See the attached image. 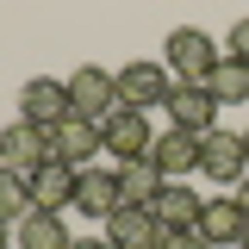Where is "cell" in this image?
I'll use <instances>...</instances> for the list:
<instances>
[{
  "label": "cell",
  "instance_id": "cell-10",
  "mask_svg": "<svg viewBox=\"0 0 249 249\" xmlns=\"http://www.w3.org/2000/svg\"><path fill=\"white\" fill-rule=\"evenodd\" d=\"M106 243L112 249H162L168 231H162L156 212H143V206H119V212L106 218Z\"/></svg>",
  "mask_w": 249,
  "mask_h": 249
},
{
  "label": "cell",
  "instance_id": "cell-15",
  "mask_svg": "<svg viewBox=\"0 0 249 249\" xmlns=\"http://www.w3.org/2000/svg\"><path fill=\"white\" fill-rule=\"evenodd\" d=\"M75 175H81V168H69V162H44V168L31 175V199H37V212H62V206H75Z\"/></svg>",
  "mask_w": 249,
  "mask_h": 249
},
{
  "label": "cell",
  "instance_id": "cell-6",
  "mask_svg": "<svg viewBox=\"0 0 249 249\" xmlns=\"http://www.w3.org/2000/svg\"><path fill=\"white\" fill-rule=\"evenodd\" d=\"M168 93H175L168 62H124V69H119V100H124V106L150 112V106H168Z\"/></svg>",
  "mask_w": 249,
  "mask_h": 249
},
{
  "label": "cell",
  "instance_id": "cell-25",
  "mask_svg": "<svg viewBox=\"0 0 249 249\" xmlns=\"http://www.w3.org/2000/svg\"><path fill=\"white\" fill-rule=\"evenodd\" d=\"M237 249H249V231H243V243H237Z\"/></svg>",
  "mask_w": 249,
  "mask_h": 249
},
{
  "label": "cell",
  "instance_id": "cell-4",
  "mask_svg": "<svg viewBox=\"0 0 249 249\" xmlns=\"http://www.w3.org/2000/svg\"><path fill=\"white\" fill-rule=\"evenodd\" d=\"M168 124L175 131H193V137H206V131H218V100L206 81H175V93H168Z\"/></svg>",
  "mask_w": 249,
  "mask_h": 249
},
{
  "label": "cell",
  "instance_id": "cell-8",
  "mask_svg": "<svg viewBox=\"0 0 249 249\" xmlns=\"http://www.w3.org/2000/svg\"><path fill=\"white\" fill-rule=\"evenodd\" d=\"M44 162H50V137H44V131H37V124H6V131H0V168H13V175H37V168H44Z\"/></svg>",
  "mask_w": 249,
  "mask_h": 249
},
{
  "label": "cell",
  "instance_id": "cell-26",
  "mask_svg": "<svg viewBox=\"0 0 249 249\" xmlns=\"http://www.w3.org/2000/svg\"><path fill=\"white\" fill-rule=\"evenodd\" d=\"M243 150H249V131H243Z\"/></svg>",
  "mask_w": 249,
  "mask_h": 249
},
{
  "label": "cell",
  "instance_id": "cell-17",
  "mask_svg": "<svg viewBox=\"0 0 249 249\" xmlns=\"http://www.w3.org/2000/svg\"><path fill=\"white\" fill-rule=\"evenodd\" d=\"M13 231H19V249H75L62 212H31V218H19Z\"/></svg>",
  "mask_w": 249,
  "mask_h": 249
},
{
  "label": "cell",
  "instance_id": "cell-14",
  "mask_svg": "<svg viewBox=\"0 0 249 249\" xmlns=\"http://www.w3.org/2000/svg\"><path fill=\"white\" fill-rule=\"evenodd\" d=\"M75 206H81L88 218H112V212L124 206V199H119V175H106V168H81V175H75Z\"/></svg>",
  "mask_w": 249,
  "mask_h": 249
},
{
  "label": "cell",
  "instance_id": "cell-18",
  "mask_svg": "<svg viewBox=\"0 0 249 249\" xmlns=\"http://www.w3.org/2000/svg\"><path fill=\"white\" fill-rule=\"evenodd\" d=\"M206 88H212V100H218V106H249V62L224 56L212 75H206Z\"/></svg>",
  "mask_w": 249,
  "mask_h": 249
},
{
  "label": "cell",
  "instance_id": "cell-7",
  "mask_svg": "<svg viewBox=\"0 0 249 249\" xmlns=\"http://www.w3.org/2000/svg\"><path fill=\"white\" fill-rule=\"evenodd\" d=\"M50 137V162H69V168H93V156L106 150L100 143V124L81 119V112H69V119L56 124V131H44Z\"/></svg>",
  "mask_w": 249,
  "mask_h": 249
},
{
  "label": "cell",
  "instance_id": "cell-13",
  "mask_svg": "<svg viewBox=\"0 0 249 249\" xmlns=\"http://www.w3.org/2000/svg\"><path fill=\"white\" fill-rule=\"evenodd\" d=\"M243 231H249V212L237 206V193H231V199H206V206H199V237H206L212 249L243 243Z\"/></svg>",
  "mask_w": 249,
  "mask_h": 249
},
{
  "label": "cell",
  "instance_id": "cell-3",
  "mask_svg": "<svg viewBox=\"0 0 249 249\" xmlns=\"http://www.w3.org/2000/svg\"><path fill=\"white\" fill-rule=\"evenodd\" d=\"M199 175L218 187H237L249 175V150H243V131H206L199 137Z\"/></svg>",
  "mask_w": 249,
  "mask_h": 249
},
{
  "label": "cell",
  "instance_id": "cell-11",
  "mask_svg": "<svg viewBox=\"0 0 249 249\" xmlns=\"http://www.w3.org/2000/svg\"><path fill=\"white\" fill-rule=\"evenodd\" d=\"M150 162L162 168V181H187V175L199 168V137H193V131H175V124H168V131H162V137L150 143Z\"/></svg>",
  "mask_w": 249,
  "mask_h": 249
},
{
  "label": "cell",
  "instance_id": "cell-21",
  "mask_svg": "<svg viewBox=\"0 0 249 249\" xmlns=\"http://www.w3.org/2000/svg\"><path fill=\"white\" fill-rule=\"evenodd\" d=\"M162 249H212V243H206L199 231H175V237H168V243H162Z\"/></svg>",
  "mask_w": 249,
  "mask_h": 249
},
{
  "label": "cell",
  "instance_id": "cell-9",
  "mask_svg": "<svg viewBox=\"0 0 249 249\" xmlns=\"http://www.w3.org/2000/svg\"><path fill=\"white\" fill-rule=\"evenodd\" d=\"M100 143H106V150L119 156V162H143V156H150V119H143V112H137V106H119V112H112V119L100 124Z\"/></svg>",
  "mask_w": 249,
  "mask_h": 249
},
{
  "label": "cell",
  "instance_id": "cell-5",
  "mask_svg": "<svg viewBox=\"0 0 249 249\" xmlns=\"http://www.w3.org/2000/svg\"><path fill=\"white\" fill-rule=\"evenodd\" d=\"M75 106H69V81H50V75H31L19 88V119L37 124V131H56Z\"/></svg>",
  "mask_w": 249,
  "mask_h": 249
},
{
  "label": "cell",
  "instance_id": "cell-22",
  "mask_svg": "<svg viewBox=\"0 0 249 249\" xmlns=\"http://www.w3.org/2000/svg\"><path fill=\"white\" fill-rule=\"evenodd\" d=\"M75 249H112L106 237H75Z\"/></svg>",
  "mask_w": 249,
  "mask_h": 249
},
{
  "label": "cell",
  "instance_id": "cell-20",
  "mask_svg": "<svg viewBox=\"0 0 249 249\" xmlns=\"http://www.w3.org/2000/svg\"><path fill=\"white\" fill-rule=\"evenodd\" d=\"M224 56L249 62V19H237V25H231V37H224Z\"/></svg>",
  "mask_w": 249,
  "mask_h": 249
},
{
  "label": "cell",
  "instance_id": "cell-12",
  "mask_svg": "<svg viewBox=\"0 0 249 249\" xmlns=\"http://www.w3.org/2000/svg\"><path fill=\"white\" fill-rule=\"evenodd\" d=\"M199 206H206V199H199L187 181H162V193H156L150 212H156V224L175 237V231H199Z\"/></svg>",
  "mask_w": 249,
  "mask_h": 249
},
{
  "label": "cell",
  "instance_id": "cell-2",
  "mask_svg": "<svg viewBox=\"0 0 249 249\" xmlns=\"http://www.w3.org/2000/svg\"><path fill=\"white\" fill-rule=\"evenodd\" d=\"M69 106L81 112V119H93V124H106L112 112H119L124 100H119V75H106V69H75L69 75Z\"/></svg>",
  "mask_w": 249,
  "mask_h": 249
},
{
  "label": "cell",
  "instance_id": "cell-1",
  "mask_svg": "<svg viewBox=\"0 0 249 249\" xmlns=\"http://www.w3.org/2000/svg\"><path fill=\"white\" fill-rule=\"evenodd\" d=\"M162 62H168V75H175V81H206L218 62H224V50H218L199 25H181V31H168Z\"/></svg>",
  "mask_w": 249,
  "mask_h": 249
},
{
  "label": "cell",
  "instance_id": "cell-23",
  "mask_svg": "<svg viewBox=\"0 0 249 249\" xmlns=\"http://www.w3.org/2000/svg\"><path fill=\"white\" fill-rule=\"evenodd\" d=\"M237 206H243V212H249V175H243V181H237Z\"/></svg>",
  "mask_w": 249,
  "mask_h": 249
},
{
  "label": "cell",
  "instance_id": "cell-16",
  "mask_svg": "<svg viewBox=\"0 0 249 249\" xmlns=\"http://www.w3.org/2000/svg\"><path fill=\"white\" fill-rule=\"evenodd\" d=\"M156 193H162V168H156L150 156H143V162H119V199L124 206H143V212H150Z\"/></svg>",
  "mask_w": 249,
  "mask_h": 249
},
{
  "label": "cell",
  "instance_id": "cell-19",
  "mask_svg": "<svg viewBox=\"0 0 249 249\" xmlns=\"http://www.w3.org/2000/svg\"><path fill=\"white\" fill-rule=\"evenodd\" d=\"M37 212V199H31V181L25 175H13V168H0V224H19V218Z\"/></svg>",
  "mask_w": 249,
  "mask_h": 249
},
{
  "label": "cell",
  "instance_id": "cell-24",
  "mask_svg": "<svg viewBox=\"0 0 249 249\" xmlns=\"http://www.w3.org/2000/svg\"><path fill=\"white\" fill-rule=\"evenodd\" d=\"M6 231H13V224H0V249H6Z\"/></svg>",
  "mask_w": 249,
  "mask_h": 249
}]
</instances>
